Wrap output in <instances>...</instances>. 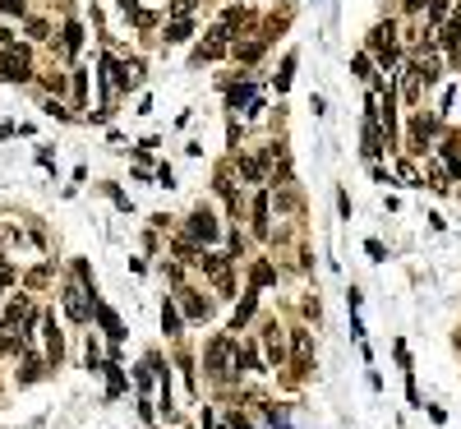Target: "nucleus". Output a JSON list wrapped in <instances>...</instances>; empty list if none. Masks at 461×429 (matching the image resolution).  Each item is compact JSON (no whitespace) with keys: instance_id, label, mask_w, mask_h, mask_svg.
Here are the masks:
<instances>
[{"instance_id":"obj_14","label":"nucleus","mask_w":461,"mask_h":429,"mask_svg":"<svg viewBox=\"0 0 461 429\" xmlns=\"http://www.w3.org/2000/svg\"><path fill=\"white\" fill-rule=\"evenodd\" d=\"M268 194H259V199H254V236H268Z\"/></svg>"},{"instance_id":"obj_18","label":"nucleus","mask_w":461,"mask_h":429,"mask_svg":"<svg viewBox=\"0 0 461 429\" xmlns=\"http://www.w3.org/2000/svg\"><path fill=\"white\" fill-rule=\"evenodd\" d=\"M189 32H194V23H189V19H171V23H167V42H184Z\"/></svg>"},{"instance_id":"obj_29","label":"nucleus","mask_w":461,"mask_h":429,"mask_svg":"<svg viewBox=\"0 0 461 429\" xmlns=\"http://www.w3.org/2000/svg\"><path fill=\"white\" fill-rule=\"evenodd\" d=\"M438 19H447V0H429V23H438Z\"/></svg>"},{"instance_id":"obj_27","label":"nucleus","mask_w":461,"mask_h":429,"mask_svg":"<svg viewBox=\"0 0 461 429\" xmlns=\"http://www.w3.org/2000/svg\"><path fill=\"white\" fill-rule=\"evenodd\" d=\"M291 70H295V56H286V61H281V74H277V88H286V83H291Z\"/></svg>"},{"instance_id":"obj_13","label":"nucleus","mask_w":461,"mask_h":429,"mask_svg":"<svg viewBox=\"0 0 461 429\" xmlns=\"http://www.w3.org/2000/svg\"><path fill=\"white\" fill-rule=\"evenodd\" d=\"M92 314H97V319H102V328H107V337H111V342H120V337H125L120 319H116V314H111L107 305H92Z\"/></svg>"},{"instance_id":"obj_3","label":"nucleus","mask_w":461,"mask_h":429,"mask_svg":"<svg viewBox=\"0 0 461 429\" xmlns=\"http://www.w3.org/2000/svg\"><path fill=\"white\" fill-rule=\"evenodd\" d=\"M0 79L5 83H23L28 79V51H5L0 56Z\"/></svg>"},{"instance_id":"obj_28","label":"nucleus","mask_w":461,"mask_h":429,"mask_svg":"<svg viewBox=\"0 0 461 429\" xmlns=\"http://www.w3.org/2000/svg\"><path fill=\"white\" fill-rule=\"evenodd\" d=\"M10 282H14V263L0 259V295H5V286H10Z\"/></svg>"},{"instance_id":"obj_34","label":"nucleus","mask_w":461,"mask_h":429,"mask_svg":"<svg viewBox=\"0 0 461 429\" xmlns=\"http://www.w3.org/2000/svg\"><path fill=\"white\" fill-rule=\"evenodd\" d=\"M65 88V74H46V92H61Z\"/></svg>"},{"instance_id":"obj_4","label":"nucleus","mask_w":461,"mask_h":429,"mask_svg":"<svg viewBox=\"0 0 461 429\" xmlns=\"http://www.w3.org/2000/svg\"><path fill=\"white\" fill-rule=\"evenodd\" d=\"M65 314H69L74 323L92 319V305H88V291H83V286H65Z\"/></svg>"},{"instance_id":"obj_31","label":"nucleus","mask_w":461,"mask_h":429,"mask_svg":"<svg viewBox=\"0 0 461 429\" xmlns=\"http://www.w3.org/2000/svg\"><path fill=\"white\" fill-rule=\"evenodd\" d=\"M32 379H42V360H28V365H23V384H32Z\"/></svg>"},{"instance_id":"obj_1","label":"nucleus","mask_w":461,"mask_h":429,"mask_svg":"<svg viewBox=\"0 0 461 429\" xmlns=\"http://www.w3.org/2000/svg\"><path fill=\"white\" fill-rule=\"evenodd\" d=\"M240 355H245V351H240L226 333L213 337V342H208V369H213V379H231V374L240 369Z\"/></svg>"},{"instance_id":"obj_24","label":"nucleus","mask_w":461,"mask_h":429,"mask_svg":"<svg viewBox=\"0 0 461 429\" xmlns=\"http://www.w3.org/2000/svg\"><path fill=\"white\" fill-rule=\"evenodd\" d=\"M107 369V379H111V393H125V374H120V365H102Z\"/></svg>"},{"instance_id":"obj_32","label":"nucleus","mask_w":461,"mask_h":429,"mask_svg":"<svg viewBox=\"0 0 461 429\" xmlns=\"http://www.w3.org/2000/svg\"><path fill=\"white\" fill-rule=\"evenodd\" d=\"M351 70H355L360 79H374V74H369V56H355V61H351Z\"/></svg>"},{"instance_id":"obj_2","label":"nucleus","mask_w":461,"mask_h":429,"mask_svg":"<svg viewBox=\"0 0 461 429\" xmlns=\"http://www.w3.org/2000/svg\"><path fill=\"white\" fill-rule=\"evenodd\" d=\"M217 236H222V227H217V217L208 213V208H199V213L189 217V240H199V245H213Z\"/></svg>"},{"instance_id":"obj_10","label":"nucleus","mask_w":461,"mask_h":429,"mask_svg":"<svg viewBox=\"0 0 461 429\" xmlns=\"http://www.w3.org/2000/svg\"><path fill=\"white\" fill-rule=\"evenodd\" d=\"M180 305H184L189 319H208V314H213V300H203L199 291H180Z\"/></svg>"},{"instance_id":"obj_33","label":"nucleus","mask_w":461,"mask_h":429,"mask_svg":"<svg viewBox=\"0 0 461 429\" xmlns=\"http://www.w3.org/2000/svg\"><path fill=\"white\" fill-rule=\"evenodd\" d=\"M0 14H23V0H0Z\"/></svg>"},{"instance_id":"obj_7","label":"nucleus","mask_w":461,"mask_h":429,"mask_svg":"<svg viewBox=\"0 0 461 429\" xmlns=\"http://www.w3.org/2000/svg\"><path fill=\"white\" fill-rule=\"evenodd\" d=\"M433 134H438V121H433V116H415L411 121V148L415 153H425V143H429Z\"/></svg>"},{"instance_id":"obj_22","label":"nucleus","mask_w":461,"mask_h":429,"mask_svg":"<svg viewBox=\"0 0 461 429\" xmlns=\"http://www.w3.org/2000/svg\"><path fill=\"white\" fill-rule=\"evenodd\" d=\"M295 365H309V333H295Z\"/></svg>"},{"instance_id":"obj_25","label":"nucleus","mask_w":461,"mask_h":429,"mask_svg":"<svg viewBox=\"0 0 461 429\" xmlns=\"http://www.w3.org/2000/svg\"><path fill=\"white\" fill-rule=\"evenodd\" d=\"M429 189H438V194H443V189H447V167H429Z\"/></svg>"},{"instance_id":"obj_6","label":"nucleus","mask_w":461,"mask_h":429,"mask_svg":"<svg viewBox=\"0 0 461 429\" xmlns=\"http://www.w3.org/2000/svg\"><path fill=\"white\" fill-rule=\"evenodd\" d=\"M392 37H397V28H392V23H378V28H374V37H369V46L378 51V61H383V65L397 61V46H392Z\"/></svg>"},{"instance_id":"obj_20","label":"nucleus","mask_w":461,"mask_h":429,"mask_svg":"<svg viewBox=\"0 0 461 429\" xmlns=\"http://www.w3.org/2000/svg\"><path fill=\"white\" fill-rule=\"evenodd\" d=\"M78 46H83V28H78V23H65V51L74 56Z\"/></svg>"},{"instance_id":"obj_12","label":"nucleus","mask_w":461,"mask_h":429,"mask_svg":"<svg viewBox=\"0 0 461 429\" xmlns=\"http://www.w3.org/2000/svg\"><path fill=\"white\" fill-rule=\"evenodd\" d=\"M46 355L61 365V355H65V337H61V328H56V319H46Z\"/></svg>"},{"instance_id":"obj_8","label":"nucleus","mask_w":461,"mask_h":429,"mask_svg":"<svg viewBox=\"0 0 461 429\" xmlns=\"http://www.w3.org/2000/svg\"><path fill=\"white\" fill-rule=\"evenodd\" d=\"M263 351H268V360H272V365H281V360H286V346H281L277 323H263Z\"/></svg>"},{"instance_id":"obj_23","label":"nucleus","mask_w":461,"mask_h":429,"mask_svg":"<svg viewBox=\"0 0 461 429\" xmlns=\"http://www.w3.org/2000/svg\"><path fill=\"white\" fill-rule=\"evenodd\" d=\"M272 263H254V286H268V282H272Z\"/></svg>"},{"instance_id":"obj_19","label":"nucleus","mask_w":461,"mask_h":429,"mask_svg":"<svg viewBox=\"0 0 461 429\" xmlns=\"http://www.w3.org/2000/svg\"><path fill=\"white\" fill-rule=\"evenodd\" d=\"M240 176H245V180H254V185H259L263 176H268V171H263V162H259V157H240Z\"/></svg>"},{"instance_id":"obj_21","label":"nucleus","mask_w":461,"mask_h":429,"mask_svg":"<svg viewBox=\"0 0 461 429\" xmlns=\"http://www.w3.org/2000/svg\"><path fill=\"white\" fill-rule=\"evenodd\" d=\"M249 97H254V83H235V88L226 92V102H231V107H240V102H249Z\"/></svg>"},{"instance_id":"obj_17","label":"nucleus","mask_w":461,"mask_h":429,"mask_svg":"<svg viewBox=\"0 0 461 429\" xmlns=\"http://www.w3.org/2000/svg\"><path fill=\"white\" fill-rule=\"evenodd\" d=\"M443 167H447V176H461V153H457V138H447V143H443Z\"/></svg>"},{"instance_id":"obj_30","label":"nucleus","mask_w":461,"mask_h":429,"mask_svg":"<svg viewBox=\"0 0 461 429\" xmlns=\"http://www.w3.org/2000/svg\"><path fill=\"white\" fill-rule=\"evenodd\" d=\"M259 51H263V42H249V46H240L235 56H240V61H259Z\"/></svg>"},{"instance_id":"obj_16","label":"nucleus","mask_w":461,"mask_h":429,"mask_svg":"<svg viewBox=\"0 0 461 429\" xmlns=\"http://www.w3.org/2000/svg\"><path fill=\"white\" fill-rule=\"evenodd\" d=\"M162 333H167V337H175V333H180V309L171 305V300L162 305Z\"/></svg>"},{"instance_id":"obj_11","label":"nucleus","mask_w":461,"mask_h":429,"mask_svg":"<svg viewBox=\"0 0 461 429\" xmlns=\"http://www.w3.org/2000/svg\"><path fill=\"white\" fill-rule=\"evenodd\" d=\"M138 79H143V65L138 61H129V65H116V88H138Z\"/></svg>"},{"instance_id":"obj_9","label":"nucleus","mask_w":461,"mask_h":429,"mask_svg":"<svg viewBox=\"0 0 461 429\" xmlns=\"http://www.w3.org/2000/svg\"><path fill=\"white\" fill-rule=\"evenodd\" d=\"M387 148V138H383V129H378V116H369L365 121V157H378Z\"/></svg>"},{"instance_id":"obj_5","label":"nucleus","mask_w":461,"mask_h":429,"mask_svg":"<svg viewBox=\"0 0 461 429\" xmlns=\"http://www.w3.org/2000/svg\"><path fill=\"white\" fill-rule=\"evenodd\" d=\"M199 263H203V273H208V277L217 282V291H222V295H231V263L222 259V254H203Z\"/></svg>"},{"instance_id":"obj_26","label":"nucleus","mask_w":461,"mask_h":429,"mask_svg":"<svg viewBox=\"0 0 461 429\" xmlns=\"http://www.w3.org/2000/svg\"><path fill=\"white\" fill-rule=\"evenodd\" d=\"M171 14H175V19H189V14H194V0H171Z\"/></svg>"},{"instance_id":"obj_15","label":"nucleus","mask_w":461,"mask_h":429,"mask_svg":"<svg viewBox=\"0 0 461 429\" xmlns=\"http://www.w3.org/2000/svg\"><path fill=\"white\" fill-rule=\"evenodd\" d=\"M254 305H259V286H249V295L240 300V309H235V333H240V323H249V314H254Z\"/></svg>"}]
</instances>
